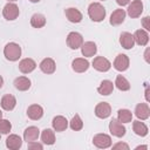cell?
I'll return each mask as SVG.
<instances>
[{
  "label": "cell",
  "instance_id": "6da1fadb",
  "mask_svg": "<svg viewBox=\"0 0 150 150\" xmlns=\"http://www.w3.org/2000/svg\"><path fill=\"white\" fill-rule=\"evenodd\" d=\"M88 15L95 22H101L105 18V8L100 2H91L88 7Z\"/></svg>",
  "mask_w": 150,
  "mask_h": 150
},
{
  "label": "cell",
  "instance_id": "7a4b0ae2",
  "mask_svg": "<svg viewBox=\"0 0 150 150\" xmlns=\"http://www.w3.org/2000/svg\"><path fill=\"white\" fill-rule=\"evenodd\" d=\"M4 55L8 61H18L21 56V47L15 42H9L4 48Z\"/></svg>",
  "mask_w": 150,
  "mask_h": 150
},
{
  "label": "cell",
  "instance_id": "3957f363",
  "mask_svg": "<svg viewBox=\"0 0 150 150\" xmlns=\"http://www.w3.org/2000/svg\"><path fill=\"white\" fill-rule=\"evenodd\" d=\"M20 14V11H19V7L16 6V4L14 2H8L5 5L4 9H2V15L6 20L8 21H13L15 20Z\"/></svg>",
  "mask_w": 150,
  "mask_h": 150
},
{
  "label": "cell",
  "instance_id": "277c9868",
  "mask_svg": "<svg viewBox=\"0 0 150 150\" xmlns=\"http://www.w3.org/2000/svg\"><path fill=\"white\" fill-rule=\"evenodd\" d=\"M109 131L112 136L115 137H123L125 135V127L123 125V123H121L117 118H112L110 122H109Z\"/></svg>",
  "mask_w": 150,
  "mask_h": 150
},
{
  "label": "cell",
  "instance_id": "5b68a950",
  "mask_svg": "<svg viewBox=\"0 0 150 150\" xmlns=\"http://www.w3.org/2000/svg\"><path fill=\"white\" fill-rule=\"evenodd\" d=\"M93 143L96 148L107 149L111 145V137L107 134H97L93 137Z\"/></svg>",
  "mask_w": 150,
  "mask_h": 150
},
{
  "label": "cell",
  "instance_id": "8992f818",
  "mask_svg": "<svg viewBox=\"0 0 150 150\" xmlns=\"http://www.w3.org/2000/svg\"><path fill=\"white\" fill-rule=\"evenodd\" d=\"M83 43V38L77 32H70L67 36V45L70 49H79Z\"/></svg>",
  "mask_w": 150,
  "mask_h": 150
},
{
  "label": "cell",
  "instance_id": "52a82bcc",
  "mask_svg": "<svg viewBox=\"0 0 150 150\" xmlns=\"http://www.w3.org/2000/svg\"><path fill=\"white\" fill-rule=\"evenodd\" d=\"M128 9L127 13L130 18L136 19L138 16H141L142 12H143V2L141 0H134L131 1V4H128Z\"/></svg>",
  "mask_w": 150,
  "mask_h": 150
},
{
  "label": "cell",
  "instance_id": "ba28073f",
  "mask_svg": "<svg viewBox=\"0 0 150 150\" xmlns=\"http://www.w3.org/2000/svg\"><path fill=\"white\" fill-rule=\"evenodd\" d=\"M93 67L97 71L105 73L111 68V63H110V61L108 59H105L103 56H96L94 59V61H93Z\"/></svg>",
  "mask_w": 150,
  "mask_h": 150
},
{
  "label": "cell",
  "instance_id": "9c48e42d",
  "mask_svg": "<svg viewBox=\"0 0 150 150\" xmlns=\"http://www.w3.org/2000/svg\"><path fill=\"white\" fill-rule=\"evenodd\" d=\"M95 115L98 118H108L111 115V107L108 102H100L95 107Z\"/></svg>",
  "mask_w": 150,
  "mask_h": 150
},
{
  "label": "cell",
  "instance_id": "30bf717a",
  "mask_svg": "<svg viewBox=\"0 0 150 150\" xmlns=\"http://www.w3.org/2000/svg\"><path fill=\"white\" fill-rule=\"evenodd\" d=\"M129 57L125 54H118L114 61V68L118 71H125L129 68Z\"/></svg>",
  "mask_w": 150,
  "mask_h": 150
},
{
  "label": "cell",
  "instance_id": "8fae6325",
  "mask_svg": "<svg viewBox=\"0 0 150 150\" xmlns=\"http://www.w3.org/2000/svg\"><path fill=\"white\" fill-rule=\"evenodd\" d=\"M36 68V63L33 59L30 57H26V59H22L20 62H19V69L21 73L23 74H29L32 73L34 69Z\"/></svg>",
  "mask_w": 150,
  "mask_h": 150
},
{
  "label": "cell",
  "instance_id": "7c38bea8",
  "mask_svg": "<svg viewBox=\"0 0 150 150\" xmlns=\"http://www.w3.org/2000/svg\"><path fill=\"white\" fill-rule=\"evenodd\" d=\"M71 68L76 73H84L89 68V61L87 59H83V57H77V59L73 60Z\"/></svg>",
  "mask_w": 150,
  "mask_h": 150
},
{
  "label": "cell",
  "instance_id": "4fadbf2b",
  "mask_svg": "<svg viewBox=\"0 0 150 150\" xmlns=\"http://www.w3.org/2000/svg\"><path fill=\"white\" fill-rule=\"evenodd\" d=\"M64 14H66V18L68 19V21L73 22V23H79L82 21V13L77 9V8H74V7H69L64 11Z\"/></svg>",
  "mask_w": 150,
  "mask_h": 150
},
{
  "label": "cell",
  "instance_id": "5bb4252c",
  "mask_svg": "<svg viewBox=\"0 0 150 150\" xmlns=\"http://www.w3.org/2000/svg\"><path fill=\"white\" fill-rule=\"evenodd\" d=\"M135 115L141 121L148 120L150 116V109H149L148 103H138L135 108Z\"/></svg>",
  "mask_w": 150,
  "mask_h": 150
},
{
  "label": "cell",
  "instance_id": "9a60e30c",
  "mask_svg": "<svg viewBox=\"0 0 150 150\" xmlns=\"http://www.w3.org/2000/svg\"><path fill=\"white\" fill-rule=\"evenodd\" d=\"M125 15H127V13H125L124 9H122V8L115 9V11L111 13V15H110V20H109L110 25H112V26H118V25H121V23L124 21Z\"/></svg>",
  "mask_w": 150,
  "mask_h": 150
},
{
  "label": "cell",
  "instance_id": "2e32d148",
  "mask_svg": "<svg viewBox=\"0 0 150 150\" xmlns=\"http://www.w3.org/2000/svg\"><path fill=\"white\" fill-rule=\"evenodd\" d=\"M81 48V53L83 56L86 57H91L96 54L97 52V47H96V43L93 42V41H87V42H83L82 46L80 47Z\"/></svg>",
  "mask_w": 150,
  "mask_h": 150
},
{
  "label": "cell",
  "instance_id": "e0dca14e",
  "mask_svg": "<svg viewBox=\"0 0 150 150\" xmlns=\"http://www.w3.org/2000/svg\"><path fill=\"white\" fill-rule=\"evenodd\" d=\"M41 71H43L45 74H53L56 69V64H55V61L52 59V57H46L43 59L40 64H39Z\"/></svg>",
  "mask_w": 150,
  "mask_h": 150
},
{
  "label": "cell",
  "instance_id": "ac0fdd59",
  "mask_svg": "<svg viewBox=\"0 0 150 150\" xmlns=\"http://www.w3.org/2000/svg\"><path fill=\"white\" fill-rule=\"evenodd\" d=\"M0 104H1V108H2L4 110L11 111V110H13V109L15 108V105H16V98H15L13 95H11V94H6V95L2 96Z\"/></svg>",
  "mask_w": 150,
  "mask_h": 150
},
{
  "label": "cell",
  "instance_id": "d6986e66",
  "mask_svg": "<svg viewBox=\"0 0 150 150\" xmlns=\"http://www.w3.org/2000/svg\"><path fill=\"white\" fill-rule=\"evenodd\" d=\"M27 116L33 121H38L43 116V108L39 104H32L27 109Z\"/></svg>",
  "mask_w": 150,
  "mask_h": 150
},
{
  "label": "cell",
  "instance_id": "ffe728a7",
  "mask_svg": "<svg viewBox=\"0 0 150 150\" xmlns=\"http://www.w3.org/2000/svg\"><path fill=\"white\" fill-rule=\"evenodd\" d=\"M52 125H53V129H54L55 131L61 132V131H64V130L68 128V121H67L66 117L59 115V116H55V117L53 118Z\"/></svg>",
  "mask_w": 150,
  "mask_h": 150
},
{
  "label": "cell",
  "instance_id": "44dd1931",
  "mask_svg": "<svg viewBox=\"0 0 150 150\" xmlns=\"http://www.w3.org/2000/svg\"><path fill=\"white\" fill-rule=\"evenodd\" d=\"M39 135H40V130L38 127H28L25 129L23 131V139L28 143V142H33V141H36L39 138Z\"/></svg>",
  "mask_w": 150,
  "mask_h": 150
},
{
  "label": "cell",
  "instance_id": "7402d4cb",
  "mask_svg": "<svg viewBox=\"0 0 150 150\" xmlns=\"http://www.w3.org/2000/svg\"><path fill=\"white\" fill-rule=\"evenodd\" d=\"M21 145H22V139L19 135L12 134L6 139V146L11 150H18L21 148Z\"/></svg>",
  "mask_w": 150,
  "mask_h": 150
},
{
  "label": "cell",
  "instance_id": "603a6c76",
  "mask_svg": "<svg viewBox=\"0 0 150 150\" xmlns=\"http://www.w3.org/2000/svg\"><path fill=\"white\" fill-rule=\"evenodd\" d=\"M134 41L138 46H145L149 42V34L145 29H137L134 33Z\"/></svg>",
  "mask_w": 150,
  "mask_h": 150
},
{
  "label": "cell",
  "instance_id": "cb8c5ba5",
  "mask_svg": "<svg viewBox=\"0 0 150 150\" xmlns=\"http://www.w3.org/2000/svg\"><path fill=\"white\" fill-rule=\"evenodd\" d=\"M120 43L124 49H131L134 47V45H135L132 34L128 33V32H123L121 34V36H120Z\"/></svg>",
  "mask_w": 150,
  "mask_h": 150
},
{
  "label": "cell",
  "instance_id": "d4e9b609",
  "mask_svg": "<svg viewBox=\"0 0 150 150\" xmlns=\"http://www.w3.org/2000/svg\"><path fill=\"white\" fill-rule=\"evenodd\" d=\"M14 87L20 91H26L30 88V80L26 76H19L14 80Z\"/></svg>",
  "mask_w": 150,
  "mask_h": 150
},
{
  "label": "cell",
  "instance_id": "484cf974",
  "mask_svg": "<svg viewBox=\"0 0 150 150\" xmlns=\"http://www.w3.org/2000/svg\"><path fill=\"white\" fill-rule=\"evenodd\" d=\"M112 90H114V84H112V82L110 80H103L101 82V84L98 86V88H97L98 94L103 95V96L110 95L112 93Z\"/></svg>",
  "mask_w": 150,
  "mask_h": 150
},
{
  "label": "cell",
  "instance_id": "4316f807",
  "mask_svg": "<svg viewBox=\"0 0 150 150\" xmlns=\"http://www.w3.org/2000/svg\"><path fill=\"white\" fill-rule=\"evenodd\" d=\"M41 141L43 144H47V145H52L55 143V132L52 130V129H45L42 130L41 132Z\"/></svg>",
  "mask_w": 150,
  "mask_h": 150
},
{
  "label": "cell",
  "instance_id": "83f0119b",
  "mask_svg": "<svg viewBox=\"0 0 150 150\" xmlns=\"http://www.w3.org/2000/svg\"><path fill=\"white\" fill-rule=\"evenodd\" d=\"M132 130H134V132L137 135V136H141V137H144V136H146L148 135V127L143 123V122H141V121H135V122H132Z\"/></svg>",
  "mask_w": 150,
  "mask_h": 150
},
{
  "label": "cell",
  "instance_id": "f1b7e54d",
  "mask_svg": "<svg viewBox=\"0 0 150 150\" xmlns=\"http://www.w3.org/2000/svg\"><path fill=\"white\" fill-rule=\"evenodd\" d=\"M30 25L34 28H42L46 25V18H45V15L43 14H40V13L33 14L32 18H30Z\"/></svg>",
  "mask_w": 150,
  "mask_h": 150
},
{
  "label": "cell",
  "instance_id": "f546056e",
  "mask_svg": "<svg viewBox=\"0 0 150 150\" xmlns=\"http://www.w3.org/2000/svg\"><path fill=\"white\" fill-rule=\"evenodd\" d=\"M114 84L117 87V89H120L122 91H127V90L130 89V83L123 75H117Z\"/></svg>",
  "mask_w": 150,
  "mask_h": 150
},
{
  "label": "cell",
  "instance_id": "4dcf8cb0",
  "mask_svg": "<svg viewBox=\"0 0 150 150\" xmlns=\"http://www.w3.org/2000/svg\"><path fill=\"white\" fill-rule=\"evenodd\" d=\"M117 120L121 123H129L132 121V112L128 109H120L117 111Z\"/></svg>",
  "mask_w": 150,
  "mask_h": 150
},
{
  "label": "cell",
  "instance_id": "1f68e13d",
  "mask_svg": "<svg viewBox=\"0 0 150 150\" xmlns=\"http://www.w3.org/2000/svg\"><path fill=\"white\" fill-rule=\"evenodd\" d=\"M69 127H70V129L74 130V131H79V130H81V129L83 128V121L81 120L80 115L76 114L75 116H73V118H71L70 122H69Z\"/></svg>",
  "mask_w": 150,
  "mask_h": 150
},
{
  "label": "cell",
  "instance_id": "d6a6232c",
  "mask_svg": "<svg viewBox=\"0 0 150 150\" xmlns=\"http://www.w3.org/2000/svg\"><path fill=\"white\" fill-rule=\"evenodd\" d=\"M12 129V124L8 120H0V134H8Z\"/></svg>",
  "mask_w": 150,
  "mask_h": 150
},
{
  "label": "cell",
  "instance_id": "836d02e7",
  "mask_svg": "<svg viewBox=\"0 0 150 150\" xmlns=\"http://www.w3.org/2000/svg\"><path fill=\"white\" fill-rule=\"evenodd\" d=\"M28 144V149L29 150H34V149H39V150H42L43 149V145L41 144V143H38V142H35V141H33V142H28L27 143Z\"/></svg>",
  "mask_w": 150,
  "mask_h": 150
},
{
  "label": "cell",
  "instance_id": "e575fe53",
  "mask_svg": "<svg viewBox=\"0 0 150 150\" xmlns=\"http://www.w3.org/2000/svg\"><path fill=\"white\" fill-rule=\"evenodd\" d=\"M112 149H114V150H118V149L129 150V145H128L127 143H122V142H118V143H116L115 145H112Z\"/></svg>",
  "mask_w": 150,
  "mask_h": 150
},
{
  "label": "cell",
  "instance_id": "d590c367",
  "mask_svg": "<svg viewBox=\"0 0 150 150\" xmlns=\"http://www.w3.org/2000/svg\"><path fill=\"white\" fill-rule=\"evenodd\" d=\"M150 18L149 16H144L143 19H142V26H143V28H145V30L148 32V30H150Z\"/></svg>",
  "mask_w": 150,
  "mask_h": 150
},
{
  "label": "cell",
  "instance_id": "8d00e7d4",
  "mask_svg": "<svg viewBox=\"0 0 150 150\" xmlns=\"http://www.w3.org/2000/svg\"><path fill=\"white\" fill-rule=\"evenodd\" d=\"M116 2L120 6H125V5H128L130 2V0H116Z\"/></svg>",
  "mask_w": 150,
  "mask_h": 150
},
{
  "label": "cell",
  "instance_id": "74e56055",
  "mask_svg": "<svg viewBox=\"0 0 150 150\" xmlns=\"http://www.w3.org/2000/svg\"><path fill=\"white\" fill-rule=\"evenodd\" d=\"M148 54H149V48H148V49L145 50V54H144V57H145V61H146V62H150V61H149V56H148Z\"/></svg>",
  "mask_w": 150,
  "mask_h": 150
},
{
  "label": "cell",
  "instance_id": "f35d334b",
  "mask_svg": "<svg viewBox=\"0 0 150 150\" xmlns=\"http://www.w3.org/2000/svg\"><path fill=\"white\" fill-rule=\"evenodd\" d=\"M138 149H148V145H138V146H136V150H138Z\"/></svg>",
  "mask_w": 150,
  "mask_h": 150
},
{
  "label": "cell",
  "instance_id": "ab89813d",
  "mask_svg": "<svg viewBox=\"0 0 150 150\" xmlns=\"http://www.w3.org/2000/svg\"><path fill=\"white\" fill-rule=\"evenodd\" d=\"M2 84H4V79H2V76L0 75V88L2 87Z\"/></svg>",
  "mask_w": 150,
  "mask_h": 150
},
{
  "label": "cell",
  "instance_id": "60d3db41",
  "mask_svg": "<svg viewBox=\"0 0 150 150\" xmlns=\"http://www.w3.org/2000/svg\"><path fill=\"white\" fill-rule=\"evenodd\" d=\"M29 1H30V2H34V4H35V2H39L40 0H29Z\"/></svg>",
  "mask_w": 150,
  "mask_h": 150
},
{
  "label": "cell",
  "instance_id": "b9f144b4",
  "mask_svg": "<svg viewBox=\"0 0 150 150\" xmlns=\"http://www.w3.org/2000/svg\"><path fill=\"white\" fill-rule=\"evenodd\" d=\"M2 118V112H1V110H0V120Z\"/></svg>",
  "mask_w": 150,
  "mask_h": 150
},
{
  "label": "cell",
  "instance_id": "7bdbcfd3",
  "mask_svg": "<svg viewBox=\"0 0 150 150\" xmlns=\"http://www.w3.org/2000/svg\"><path fill=\"white\" fill-rule=\"evenodd\" d=\"M13 1H16V0H8V2H13Z\"/></svg>",
  "mask_w": 150,
  "mask_h": 150
},
{
  "label": "cell",
  "instance_id": "ee69618b",
  "mask_svg": "<svg viewBox=\"0 0 150 150\" xmlns=\"http://www.w3.org/2000/svg\"><path fill=\"white\" fill-rule=\"evenodd\" d=\"M0 138H1V134H0Z\"/></svg>",
  "mask_w": 150,
  "mask_h": 150
},
{
  "label": "cell",
  "instance_id": "f6af8a7d",
  "mask_svg": "<svg viewBox=\"0 0 150 150\" xmlns=\"http://www.w3.org/2000/svg\"><path fill=\"white\" fill-rule=\"evenodd\" d=\"M103 1H104V0H103Z\"/></svg>",
  "mask_w": 150,
  "mask_h": 150
}]
</instances>
